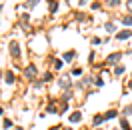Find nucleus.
Masks as SVG:
<instances>
[{
  "instance_id": "6e6552de",
  "label": "nucleus",
  "mask_w": 132,
  "mask_h": 130,
  "mask_svg": "<svg viewBox=\"0 0 132 130\" xmlns=\"http://www.w3.org/2000/svg\"><path fill=\"white\" fill-rule=\"evenodd\" d=\"M104 120H106L104 116H94V120H92V122H94V126H98V124H102Z\"/></svg>"
},
{
  "instance_id": "20e7f679",
  "label": "nucleus",
  "mask_w": 132,
  "mask_h": 130,
  "mask_svg": "<svg viewBox=\"0 0 132 130\" xmlns=\"http://www.w3.org/2000/svg\"><path fill=\"white\" fill-rule=\"evenodd\" d=\"M70 120H72V122H80V120H82V114H80V112H72V114H70Z\"/></svg>"
},
{
  "instance_id": "a211bd4d",
  "label": "nucleus",
  "mask_w": 132,
  "mask_h": 130,
  "mask_svg": "<svg viewBox=\"0 0 132 130\" xmlns=\"http://www.w3.org/2000/svg\"><path fill=\"white\" fill-rule=\"evenodd\" d=\"M48 80H52V74H50V72L44 74V82H48Z\"/></svg>"
},
{
  "instance_id": "9d476101",
  "label": "nucleus",
  "mask_w": 132,
  "mask_h": 130,
  "mask_svg": "<svg viewBox=\"0 0 132 130\" xmlns=\"http://www.w3.org/2000/svg\"><path fill=\"white\" fill-rule=\"evenodd\" d=\"M6 84H14V74H12V72L6 74Z\"/></svg>"
},
{
  "instance_id": "f8f14e48",
  "label": "nucleus",
  "mask_w": 132,
  "mask_h": 130,
  "mask_svg": "<svg viewBox=\"0 0 132 130\" xmlns=\"http://www.w3.org/2000/svg\"><path fill=\"white\" fill-rule=\"evenodd\" d=\"M36 2H38V0H28L24 6H26V8H32V6H36Z\"/></svg>"
},
{
  "instance_id": "f03ea898",
  "label": "nucleus",
  "mask_w": 132,
  "mask_h": 130,
  "mask_svg": "<svg viewBox=\"0 0 132 130\" xmlns=\"http://www.w3.org/2000/svg\"><path fill=\"white\" fill-rule=\"evenodd\" d=\"M130 30H122V32H118L116 34V38H118V40H126V38H130Z\"/></svg>"
},
{
  "instance_id": "f257e3e1",
  "label": "nucleus",
  "mask_w": 132,
  "mask_h": 130,
  "mask_svg": "<svg viewBox=\"0 0 132 130\" xmlns=\"http://www.w3.org/2000/svg\"><path fill=\"white\" fill-rule=\"evenodd\" d=\"M10 52H12L14 56H16V54H20V46H18V42H16V40L10 42Z\"/></svg>"
},
{
  "instance_id": "423d86ee",
  "label": "nucleus",
  "mask_w": 132,
  "mask_h": 130,
  "mask_svg": "<svg viewBox=\"0 0 132 130\" xmlns=\"http://www.w3.org/2000/svg\"><path fill=\"white\" fill-rule=\"evenodd\" d=\"M116 116H118V112H116V110H108V112L104 114V118H106V120H110V118H116Z\"/></svg>"
},
{
  "instance_id": "9b49d317",
  "label": "nucleus",
  "mask_w": 132,
  "mask_h": 130,
  "mask_svg": "<svg viewBox=\"0 0 132 130\" xmlns=\"http://www.w3.org/2000/svg\"><path fill=\"white\" fill-rule=\"evenodd\" d=\"M74 56H76L74 52H68V54H64V60H66V62H70V60H72Z\"/></svg>"
},
{
  "instance_id": "dca6fc26",
  "label": "nucleus",
  "mask_w": 132,
  "mask_h": 130,
  "mask_svg": "<svg viewBox=\"0 0 132 130\" xmlns=\"http://www.w3.org/2000/svg\"><path fill=\"white\" fill-rule=\"evenodd\" d=\"M94 84H96V86H102L104 82H102V78H100V76H98V78H94Z\"/></svg>"
},
{
  "instance_id": "1a4fd4ad",
  "label": "nucleus",
  "mask_w": 132,
  "mask_h": 130,
  "mask_svg": "<svg viewBox=\"0 0 132 130\" xmlns=\"http://www.w3.org/2000/svg\"><path fill=\"white\" fill-rule=\"evenodd\" d=\"M122 24L124 26H132V16H124L122 18Z\"/></svg>"
},
{
  "instance_id": "4468645a",
  "label": "nucleus",
  "mask_w": 132,
  "mask_h": 130,
  "mask_svg": "<svg viewBox=\"0 0 132 130\" xmlns=\"http://www.w3.org/2000/svg\"><path fill=\"white\" fill-rule=\"evenodd\" d=\"M106 30H108V32H114V24H112V22H108V24H106Z\"/></svg>"
},
{
  "instance_id": "aec40b11",
  "label": "nucleus",
  "mask_w": 132,
  "mask_h": 130,
  "mask_svg": "<svg viewBox=\"0 0 132 130\" xmlns=\"http://www.w3.org/2000/svg\"><path fill=\"white\" fill-rule=\"evenodd\" d=\"M126 6H128V10L132 12V0H128V2H126Z\"/></svg>"
},
{
  "instance_id": "6ab92c4d",
  "label": "nucleus",
  "mask_w": 132,
  "mask_h": 130,
  "mask_svg": "<svg viewBox=\"0 0 132 130\" xmlns=\"http://www.w3.org/2000/svg\"><path fill=\"white\" fill-rule=\"evenodd\" d=\"M124 114H126V116H130V114H132V108H130V106H128V108H124Z\"/></svg>"
},
{
  "instance_id": "ddd939ff",
  "label": "nucleus",
  "mask_w": 132,
  "mask_h": 130,
  "mask_svg": "<svg viewBox=\"0 0 132 130\" xmlns=\"http://www.w3.org/2000/svg\"><path fill=\"white\" fill-rule=\"evenodd\" d=\"M120 4V0H108V6H118Z\"/></svg>"
},
{
  "instance_id": "39448f33",
  "label": "nucleus",
  "mask_w": 132,
  "mask_h": 130,
  "mask_svg": "<svg viewBox=\"0 0 132 130\" xmlns=\"http://www.w3.org/2000/svg\"><path fill=\"white\" fill-rule=\"evenodd\" d=\"M48 8H50V12H56V10H58V2H56V0H50Z\"/></svg>"
},
{
  "instance_id": "412c9836",
  "label": "nucleus",
  "mask_w": 132,
  "mask_h": 130,
  "mask_svg": "<svg viewBox=\"0 0 132 130\" xmlns=\"http://www.w3.org/2000/svg\"><path fill=\"white\" fill-rule=\"evenodd\" d=\"M2 114H4V110H2V108H0V116H2Z\"/></svg>"
},
{
  "instance_id": "5701e85b",
  "label": "nucleus",
  "mask_w": 132,
  "mask_h": 130,
  "mask_svg": "<svg viewBox=\"0 0 132 130\" xmlns=\"http://www.w3.org/2000/svg\"><path fill=\"white\" fill-rule=\"evenodd\" d=\"M66 130H72V128H66Z\"/></svg>"
},
{
  "instance_id": "4be33fe9",
  "label": "nucleus",
  "mask_w": 132,
  "mask_h": 130,
  "mask_svg": "<svg viewBox=\"0 0 132 130\" xmlns=\"http://www.w3.org/2000/svg\"><path fill=\"white\" fill-rule=\"evenodd\" d=\"M84 2H86V0H80V4H84Z\"/></svg>"
},
{
  "instance_id": "f3484780",
  "label": "nucleus",
  "mask_w": 132,
  "mask_h": 130,
  "mask_svg": "<svg viewBox=\"0 0 132 130\" xmlns=\"http://www.w3.org/2000/svg\"><path fill=\"white\" fill-rule=\"evenodd\" d=\"M114 72H116V74H122V72H124V66H116Z\"/></svg>"
},
{
  "instance_id": "7ed1b4c3",
  "label": "nucleus",
  "mask_w": 132,
  "mask_h": 130,
  "mask_svg": "<svg viewBox=\"0 0 132 130\" xmlns=\"http://www.w3.org/2000/svg\"><path fill=\"white\" fill-rule=\"evenodd\" d=\"M26 76H28V78L36 76V66H28V68H26Z\"/></svg>"
},
{
  "instance_id": "0eeeda50",
  "label": "nucleus",
  "mask_w": 132,
  "mask_h": 130,
  "mask_svg": "<svg viewBox=\"0 0 132 130\" xmlns=\"http://www.w3.org/2000/svg\"><path fill=\"white\" fill-rule=\"evenodd\" d=\"M118 60H120V54H110V56H108V62H110V64H112V62H118Z\"/></svg>"
},
{
  "instance_id": "2eb2a0df",
  "label": "nucleus",
  "mask_w": 132,
  "mask_h": 130,
  "mask_svg": "<svg viewBox=\"0 0 132 130\" xmlns=\"http://www.w3.org/2000/svg\"><path fill=\"white\" fill-rule=\"evenodd\" d=\"M54 68H56V70H60V68H62V60H56V62H54Z\"/></svg>"
}]
</instances>
